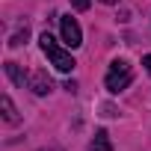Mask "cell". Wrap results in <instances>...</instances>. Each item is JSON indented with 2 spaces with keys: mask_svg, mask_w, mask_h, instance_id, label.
<instances>
[{
  "mask_svg": "<svg viewBox=\"0 0 151 151\" xmlns=\"http://www.w3.org/2000/svg\"><path fill=\"white\" fill-rule=\"evenodd\" d=\"M39 45H42V50H45V56L50 59V65L56 68V71H62V74H68V71H74V56L68 53V50H62L59 45H56V39L50 36V33H42L39 36Z\"/></svg>",
  "mask_w": 151,
  "mask_h": 151,
  "instance_id": "obj_1",
  "label": "cell"
},
{
  "mask_svg": "<svg viewBox=\"0 0 151 151\" xmlns=\"http://www.w3.org/2000/svg\"><path fill=\"white\" fill-rule=\"evenodd\" d=\"M130 80H133V71H130V65L124 62V59H116V62H110V71H107V77H104V86L116 95V92H122V89H127L130 86Z\"/></svg>",
  "mask_w": 151,
  "mask_h": 151,
  "instance_id": "obj_2",
  "label": "cell"
},
{
  "mask_svg": "<svg viewBox=\"0 0 151 151\" xmlns=\"http://www.w3.org/2000/svg\"><path fill=\"white\" fill-rule=\"evenodd\" d=\"M59 30H62V42H65L71 50L83 45V30H80V24L74 21L71 15H62V18H59Z\"/></svg>",
  "mask_w": 151,
  "mask_h": 151,
  "instance_id": "obj_3",
  "label": "cell"
},
{
  "mask_svg": "<svg viewBox=\"0 0 151 151\" xmlns=\"http://www.w3.org/2000/svg\"><path fill=\"white\" fill-rule=\"evenodd\" d=\"M50 77H47V71H33L30 74V89L36 92V95H47L50 92Z\"/></svg>",
  "mask_w": 151,
  "mask_h": 151,
  "instance_id": "obj_4",
  "label": "cell"
},
{
  "mask_svg": "<svg viewBox=\"0 0 151 151\" xmlns=\"http://www.w3.org/2000/svg\"><path fill=\"white\" fill-rule=\"evenodd\" d=\"M3 68H6V74H9V80H12L15 86H21V89H24V83H30V77H27V74L21 71V65H18V62H12V59H9V62H6Z\"/></svg>",
  "mask_w": 151,
  "mask_h": 151,
  "instance_id": "obj_5",
  "label": "cell"
},
{
  "mask_svg": "<svg viewBox=\"0 0 151 151\" xmlns=\"http://www.w3.org/2000/svg\"><path fill=\"white\" fill-rule=\"evenodd\" d=\"M0 107H3V119H6V124H18V122H21V116H18V110H15V104H12L9 95L0 98Z\"/></svg>",
  "mask_w": 151,
  "mask_h": 151,
  "instance_id": "obj_6",
  "label": "cell"
},
{
  "mask_svg": "<svg viewBox=\"0 0 151 151\" xmlns=\"http://www.w3.org/2000/svg\"><path fill=\"white\" fill-rule=\"evenodd\" d=\"M89 148H92V151H113V142H110V136H107V130H98Z\"/></svg>",
  "mask_w": 151,
  "mask_h": 151,
  "instance_id": "obj_7",
  "label": "cell"
},
{
  "mask_svg": "<svg viewBox=\"0 0 151 151\" xmlns=\"http://www.w3.org/2000/svg\"><path fill=\"white\" fill-rule=\"evenodd\" d=\"M27 36H30V27L24 24V27H21V30H18L12 39H9V45H12V47H15V45H24V42H27Z\"/></svg>",
  "mask_w": 151,
  "mask_h": 151,
  "instance_id": "obj_8",
  "label": "cell"
},
{
  "mask_svg": "<svg viewBox=\"0 0 151 151\" xmlns=\"http://www.w3.org/2000/svg\"><path fill=\"white\" fill-rule=\"evenodd\" d=\"M89 3H92V0H71V6H74V9H80V12H86Z\"/></svg>",
  "mask_w": 151,
  "mask_h": 151,
  "instance_id": "obj_9",
  "label": "cell"
},
{
  "mask_svg": "<svg viewBox=\"0 0 151 151\" xmlns=\"http://www.w3.org/2000/svg\"><path fill=\"white\" fill-rule=\"evenodd\" d=\"M142 65H145V71H148V74H151V53H148V56H145V59H142Z\"/></svg>",
  "mask_w": 151,
  "mask_h": 151,
  "instance_id": "obj_10",
  "label": "cell"
},
{
  "mask_svg": "<svg viewBox=\"0 0 151 151\" xmlns=\"http://www.w3.org/2000/svg\"><path fill=\"white\" fill-rule=\"evenodd\" d=\"M101 3H119V0H101Z\"/></svg>",
  "mask_w": 151,
  "mask_h": 151,
  "instance_id": "obj_11",
  "label": "cell"
},
{
  "mask_svg": "<svg viewBox=\"0 0 151 151\" xmlns=\"http://www.w3.org/2000/svg\"><path fill=\"white\" fill-rule=\"evenodd\" d=\"M42 151H59V148H42Z\"/></svg>",
  "mask_w": 151,
  "mask_h": 151,
  "instance_id": "obj_12",
  "label": "cell"
}]
</instances>
